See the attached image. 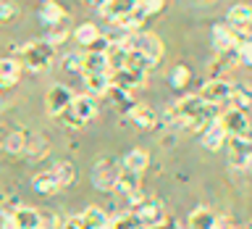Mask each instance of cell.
Segmentation results:
<instances>
[{
    "label": "cell",
    "mask_w": 252,
    "mask_h": 229,
    "mask_svg": "<svg viewBox=\"0 0 252 229\" xmlns=\"http://www.w3.org/2000/svg\"><path fill=\"white\" fill-rule=\"evenodd\" d=\"M189 79H192V71H189V66H184V63H179V66L171 71V84L176 87V90H184L189 84Z\"/></svg>",
    "instance_id": "f546056e"
},
{
    "label": "cell",
    "mask_w": 252,
    "mask_h": 229,
    "mask_svg": "<svg viewBox=\"0 0 252 229\" xmlns=\"http://www.w3.org/2000/svg\"><path fill=\"white\" fill-rule=\"evenodd\" d=\"M63 66H66V71H82V55H66Z\"/></svg>",
    "instance_id": "1f68e13d"
},
{
    "label": "cell",
    "mask_w": 252,
    "mask_h": 229,
    "mask_svg": "<svg viewBox=\"0 0 252 229\" xmlns=\"http://www.w3.org/2000/svg\"><path fill=\"white\" fill-rule=\"evenodd\" d=\"M97 11L105 16L108 21H124V19H129V16L137 13V0H105V5L97 8Z\"/></svg>",
    "instance_id": "4fadbf2b"
},
{
    "label": "cell",
    "mask_w": 252,
    "mask_h": 229,
    "mask_svg": "<svg viewBox=\"0 0 252 229\" xmlns=\"http://www.w3.org/2000/svg\"><path fill=\"white\" fill-rule=\"evenodd\" d=\"M32 187H34L39 195H45V197H50V195H55V192L61 190V185H58V179H55V174H53V171L37 174V177L32 179Z\"/></svg>",
    "instance_id": "cb8c5ba5"
},
{
    "label": "cell",
    "mask_w": 252,
    "mask_h": 229,
    "mask_svg": "<svg viewBox=\"0 0 252 229\" xmlns=\"http://www.w3.org/2000/svg\"><path fill=\"white\" fill-rule=\"evenodd\" d=\"M21 79V63L19 58H0V87H13Z\"/></svg>",
    "instance_id": "d6986e66"
},
{
    "label": "cell",
    "mask_w": 252,
    "mask_h": 229,
    "mask_svg": "<svg viewBox=\"0 0 252 229\" xmlns=\"http://www.w3.org/2000/svg\"><path fill=\"white\" fill-rule=\"evenodd\" d=\"M71 100H74V92H71L66 84H53L50 90H47V95H45V111H47V116L58 118L63 111H68Z\"/></svg>",
    "instance_id": "30bf717a"
},
{
    "label": "cell",
    "mask_w": 252,
    "mask_h": 229,
    "mask_svg": "<svg viewBox=\"0 0 252 229\" xmlns=\"http://www.w3.org/2000/svg\"><path fill=\"white\" fill-rule=\"evenodd\" d=\"M226 158L231 169L252 171V137H226Z\"/></svg>",
    "instance_id": "5b68a950"
},
{
    "label": "cell",
    "mask_w": 252,
    "mask_h": 229,
    "mask_svg": "<svg viewBox=\"0 0 252 229\" xmlns=\"http://www.w3.org/2000/svg\"><path fill=\"white\" fill-rule=\"evenodd\" d=\"M163 5H165V0H137V11L145 16V19H147V16L160 13Z\"/></svg>",
    "instance_id": "4dcf8cb0"
},
{
    "label": "cell",
    "mask_w": 252,
    "mask_h": 229,
    "mask_svg": "<svg viewBox=\"0 0 252 229\" xmlns=\"http://www.w3.org/2000/svg\"><path fill=\"white\" fill-rule=\"evenodd\" d=\"M94 116H97V103H94V98H90V95H74L68 111H63L58 116V121L71 126V129H79L87 121H92Z\"/></svg>",
    "instance_id": "277c9868"
},
{
    "label": "cell",
    "mask_w": 252,
    "mask_h": 229,
    "mask_svg": "<svg viewBox=\"0 0 252 229\" xmlns=\"http://www.w3.org/2000/svg\"><path fill=\"white\" fill-rule=\"evenodd\" d=\"M126 114H129V118L139 126V129H153V126L158 124L155 111L150 108V106H145V103H134V106L126 111Z\"/></svg>",
    "instance_id": "e0dca14e"
},
{
    "label": "cell",
    "mask_w": 252,
    "mask_h": 229,
    "mask_svg": "<svg viewBox=\"0 0 252 229\" xmlns=\"http://www.w3.org/2000/svg\"><path fill=\"white\" fill-rule=\"evenodd\" d=\"M66 37H68V32H66V29H58V27H55V32L50 35V39H47V42H50V45L55 47L58 42H66Z\"/></svg>",
    "instance_id": "d6a6232c"
},
{
    "label": "cell",
    "mask_w": 252,
    "mask_h": 229,
    "mask_svg": "<svg viewBox=\"0 0 252 229\" xmlns=\"http://www.w3.org/2000/svg\"><path fill=\"white\" fill-rule=\"evenodd\" d=\"M218 124L226 132V137H250V118L244 111H234V108L220 111Z\"/></svg>",
    "instance_id": "52a82bcc"
},
{
    "label": "cell",
    "mask_w": 252,
    "mask_h": 229,
    "mask_svg": "<svg viewBox=\"0 0 252 229\" xmlns=\"http://www.w3.org/2000/svg\"><path fill=\"white\" fill-rule=\"evenodd\" d=\"M131 213L137 216L142 229H163L168 224V211H165V205L153 195H145L137 205H131Z\"/></svg>",
    "instance_id": "3957f363"
},
{
    "label": "cell",
    "mask_w": 252,
    "mask_h": 229,
    "mask_svg": "<svg viewBox=\"0 0 252 229\" xmlns=\"http://www.w3.org/2000/svg\"><path fill=\"white\" fill-rule=\"evenodd\" d=\"M39 21L45 24V27H50V29H55V27H61L63 24V19H66V11H63V5H58L55 0H50V3H42L39 5Z\"/></svg>",
    "instance_id": "ac0fdd59"
},
{
    "label": "cell",
    "mask_w": 252,
    "mask_h": 229,
    "mask_svg": "<svg viewBox=\"0 0 252 229\" xmlns=\"http://www.w3.org/2000/svg\"><path fill=\"white\" fill-rule=\"evenodd\" d=\"M121 42L129 47V50L142 53L150 63H153V66L160 61V55H163V42L155 35H150V32H137V35H129L126 39H121Z\"/></svg>",
    "instance_id": "8992f818"
},
{
    "label": "cell",
    "mask_w": 252,
    "mask_h": 229,
    "mask_svg": "<svg viewBox=\"0 0 252 229\" xmlns=\"http://www.w3.org/2000/svg\"><path fill=\"white\" fill-rule=\"evenodd\" d=\"M74 37H76V42L82 45V47H92V45H94V42H97V39L102 37V35H100V29L94 27V24L84 21V24H79V27H76Z\"/></svg>",
    "instance_id": "d4e9b609"
},
{
    "label": "cell",
    "mask_w": 252,
    "mask_h": 229,
    "mask_svg": "<svg viewBox=\"0 0 252 229\" xmlns=\"http://www.w3.org/2000/svg\"><path fill=\"white\" fill-rule=\"evenodd\" d=\"M21 55V66L24 69H29V71H47L53 66V61H55V47L47 42V39H32V42L27 45H21V47H16Z\"/></svg>",
    "instance_id": "7a4b0ae2"
},
{
    "label": "cell",
    "mask_w": 252,
    "mask_h": 229,
    "mask_svg": "<svg viewBox=\"0 0 252 229\" xmlns=\"http://www.w3.org/2000/svg\"><path fill=\"white\" fill-rule=\"evenodd\" d=\"M118 174H121V166H118L113 158H100L92 169V185L97 190H102V192H108V190L116 187Z\"/></svg>",
    "instance_id": "ba28073f"
},
{
    "label": "cell",
    "mask_w": 252,
    "mask_h": 229,
    "mask_svg": "<svg viewBox=\"0 0 252 229\" xmlns=\"http://www.w3.org/2000/svg\"><path fill=\"white\" fill-rule=\"evenodd\" d=\"M50 171L55 174V179H58V185H61V187L74 185V179H76V166L71 163V161H61V163H55Z\"/></svg>",
    "instance_id": "83f0119b"
},
{
    "label": "cell",
    "mask_w": 252,
    "mask_h": 229,
    "mask_svg": "<svg viewBox=\"0 0 252 229\" xmlns=\"http://www.w3.org/2000/svg\"><path fill=\"white\" fill-rule=\"evenodd\" d=\"M42 3H50V0H42Z\"/></svg>",
    "instance_id": "f35d334b"
},
{
    "label": "cell",
    "mask_w": 252,
    "mask_h": 229,
    "mask_svg": "<svg viewBox=\"0 0 252 229\" xmlns=\"http://www.w3.org/2000/svg\"><path fill=\"white\" fill-rule=\"evenodd\" d=\"M0 108H3V100H0Z\"/></svg>",
    "instance_id": "ab89813d"
},
{
    "label": "cell",
    "mask_w": 252,
    "mask_h": 229,
    "mask_svg": "<svg viewBox=\"0 0 252 229\" xmlns=\"http://www.w3.org/2000/svg\"><path fill=\"white\" fill-rule=\"evenodd\" d=\"M231 92H234V84L226 82V79H210V82L202 84V90L197 92L205 103H210V106H228V100H231Z\"/></svg>",
    "instance_id": "9c48e42d"
},
{
    "label": "cell",
    "mask_w": 252,
    "mask_h": 229,
    "mask_svg": "<svg viewBox=\"0 0 252 229\" xmlns=\"http://www.w3.org/2000/svg\"><path fill=\"white\" fill-rule=\"evenodd\" d=\"M189 229H216V213L205 205H197L189 213Z\"/></svg>",
    "instance_id": "603a6c76"
},
{
    "label": "cell",
    "mask_w": 252,
    "mask_h": 229,
    "mask_svg": "<svg viewBox=\"0 0 252 229\" xmlns=\"http://www.w3.org/2000/svg\"><path fill=\"white\" fill-rule=\"evenodd\" d=\"M29 142H32L29 132L27 129H19V132H13L11 137H8L5 150H8V153H13V155H24L29 150Z\"/></svg>",
    "instance_id": "4316f807"
},
{
    "label": "cell",
    "mask_w": 252,
    "mask_h": 229,
    "mask_svg": "<svg viewBox=\"0 0 252 229\" xmlns=\"http://www.w3.org/2000/svg\"><path fill=\"white\" fill-rule=\"evenodd\" d=\"M200 142H202L205 150H210V153H218V150L226 145V132L220 129L218 118H216V121H210V124L200 132Z\"/></svg>",
    "instance_id": "9a60e30c"
},
{
    "label": "cell",
    "mask_w": 252,
    "mask_h": 229,
    "mask_svg": "<svg viewBox=\"0 0 252 229\" xmlns=\"http://www.w3.org/2000/svg\"><path fill=\"white\" fill-rule=\"evenodd\" d=\"M216 229H234V221L226 216H216Z\"/></svg>",
    "instance_id": "e575fe53"
},
{
    "label": "cell",
    "mask_w": 252,
    "mask_h": 229,
    "mask_svg": "<svg viewBox=\"0 0 252 229\" xmlns=\"http://www.w3.org/2000/svg\"><path fill=\"white\" fill-rule=\"evenodd\" d=\"M84 5H92V8H102L105 0H84Z\"/></svg>",
    "instance_id": "d590c367"
},
{
    "label": "cell",
    "mask_w": 252,
    "mask_h": 229,
    "mask_svg": "<svg viewBox=\"0 0 252 229\" xmlns=\"http://www.w3.org/2000/svg\"><path fill=\"white\" fill-rule=\"evenodd\" d=\"M228 108L234 111H247L252 108V90H247V87L242 84H234V92H231V100H228Z\"/></svg>",
    "instance_id": "484cf974"
},
{
    "label": "cell",
    "mask_w": 252,
    "mask_h": 229,
    "mask_svg": "<svg viewBox=\"0 0 252 229\" xmlns=\"http://www.w3.org/2000/svg\"><path fill=\"white\" fill-rule=\"evenodd\" d=\"M213 45L218 47L220 53H226V50H236V32L228 27V24H216L213 27Z\"/></svg>",
    "instance_id": "ffe728a7"
},
{
    "label": "cell",
    "mask_w": 252,
    "mask_h": 229,
    "mask_svg": "<svg viewBox=\"0 0 252 229\" xmlns=\"http://www.w3.org/2000/svg\"><path fill=\"white\" fill-rule=\"evenodd\" d=\"M105 229H142V227H139L137 216L129 211V213H118V216L108 219V227Z\"/></svg>",
    "instance_id": "f1b7e54d"
},
{
    "label": "cell",
    "mask_w": 252,
    "mask_h": 229,
    "mask_svg": "<svg viewBox=\"0 0 252 229\" xmlns=\"http://www.w3.org/2000/svg\"><path fill=\"white\" fill-rule=\"evenodd\" d=\"M113 190H118L124 197H129L131 205H137L142 197H145L142 195V177L139 174H131V171H124V169H121V174H118Z\"/></svg>",
    "instance_id": "7c38bea8"
},
{
    "label": "cell",
    "mask_w": 252,
    "mask_h": 229,
    "mask_svg": "<svg viewBox=\"0 0 252 229\" xmlns=\"http://www.w3.org/2000/svg\"><path fill=\"white\" fill-rule=\"evenodd\" d=\"M244 229H252V221H250V224H247V227H244Z\"/></svg>",
    "instance_id": "74e56055"
},
{
    "label": "cell",
    "mask_w": 252,
    "mask_h": 229,
    "mask_svg": "<svg viewBox=\"0 0 252 229\" xmlns=\"http://www.w3.org/2000/svg\"><path fill=\"white\" fill-rule=\"evenodd\" d=\"M8 219H11L13 229H39L42 213L37 208H29V205H16V208L8 213Z\"/></svg>",
    "instance_id": "5bb4252c"
},
{
    "label": "cell",
    "mask_w": 252,
    "mask_h": 229,
    "mask_svg": "<svg viewBox=\"0 0 252 229\" xmlns=\"http://www.w3.org/2000/svg\"><path fill=\"white\" fill-rule=\"evenodd\" d=\"M226 19H228V27H231L234 32H250V27H252V8L244 5V3L231 5V11H228Z\"/></svg>",
    "instance_id": "2e32d148"
},
{
    "label": "cell",
    "mask_w": 252,
    "mask_h": 229,
    "mask_svg": "<svg viewBox=\"0 0 252 229\" xmlns=\"http://www.w3.org/2000/svg\"><path fill=\"white\" fill-rule=\"evenodd\" d=\"M13 16V5H8V3H0V24L8 21Z\"/></svg>",
    "instance_id": "836d02e7"
},
{
    "label": "cell",
    "mask_w": 252,
    "mask_h": 229,
    "mask_svg": "<svg viewBox=\"0 0 252 229\" xmlns=\"http://www.w3.org/2000/svg\"><path fill=\"white\" fill-rule=\"evenodd\" d=\"M3 203H5V192L0 190V205H3Z\"/></svg>",
    "instance_id": "8d00e7d4"
},
{
    "label": "cell",
    "mask_w": 252,
    "mask_h": 229,
    "mask_svg": "<svg viewBox=\"0 0 252 229\" xmlns=\"http://www.w3.org/2000/svg\"><path fill=\"white\" fill-rule=\"evenodd\" d=\"M145 82H147V74H145V71H134V69L110 71V87H116V90H121V92L139 90Z\"/></svg>",
    "instance_id": "8fae6325"
},
{
    "label": "cell",
    "mask_w": 252,
    "mask_h": 229,
    "mask_svg": "<svg viewBox=\"0 0 252 229\" xmlns=\"http://www.w3.org/2000/svg\"><path fill=\"white\" fill-rule=\"evenodd\" d=\"M147 166H150V155L142 148H134L124 155V171H131V174H139L142 177V171H147Z\"/></svg>",
    "instance_id": "44dd1931"
},
{
    "label": "cell",
    "mask_w": 252,
    "mask_h": 229,
    "mask_svg": "<svg viewBox=\"0 0 252 229\" xmlns=\"http://www.w3.org/2000/svg\"><path fill=\"white\" fill-rule=\"evenodd\" d=\"M79 219H82L84 229H105L108 227V213L102 208H97V205H90L87 211H82Z\"/></svg>",
    "instance_id": "7402d4cb"
},
{
    "label": "cell",
    "mask_w": 252,
    "mask_h": 229,
    "mask_svg": "<svg viewBox=\"0 0 252 229\" xmlns=\"http://www.w3.org/2000/svg\"><path fill=\"white\" fill-rule=\"evenodd\" d=\"M165 121L181 126V129H189V132H202L210 121L218 118V108L205 103L200 95H184L173 103L171 108H165Z\"/></svg>",
    "instance_id": "6da1fadb"
}]
</instances>
